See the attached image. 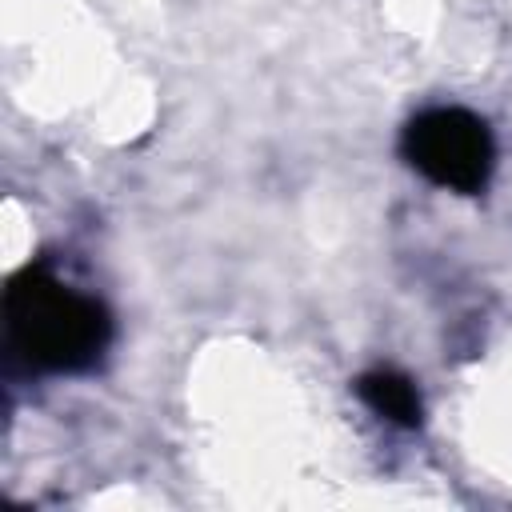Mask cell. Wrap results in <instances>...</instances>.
Returning <instances> with one entry per match:
<instances>
[{
    "label": "cell",
    "mask_w": 512,
    "mask_h": 512,
    "mask_svg": "<svg viewBox=\"0 0 512 512\" xmlns=\"http://www.w3.org/2000/svg\"><path fill=\"white\" fill-rule=\"evenodd\" d=\"M4 328L12 348L48 372H80L100 360L112 336L108 308L60 284L44 268H24L4 292Z\"/></svg>",
    "instance_id": "obj_1"
},
{
    "label": "cell",
    "mask_w": 512,
    "mask_h": 512,
    "mask_svg": "<svg viewBox=\"0 0 512 512\" xmlns=\"http://www.w3.org/2000/svg\"><path fill=\"white\" fill-rule=\"evenodd\" d=\"M404 156L432 184L452 192H480L492 176V132L468 108H428L404 128Z\"/></svg>",
    "instance_id": "obj_2"
},
{
    "label": "cell",
    "mask_w": 512,
    "mask_h": 512,
    "mask_svg": "<svg viewBox=\"0 0 512 512\" xmlns=\"http://www.w3.org/2000/svg\"><path fill=\"white\" fill-rule=\"evenodd\" d=\"M356 392L376 416H384V420H392L400 428H416L420 424V412H424L420 408V392L404 372H392V368L364 372L356 380Z\"/></svg>",
    "instance_id": "obj_3"
}]
</instances>
